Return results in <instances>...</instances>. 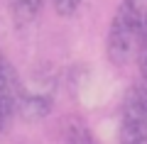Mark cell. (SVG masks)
Masks as SVG:
<instances>
[{"label": "cell", "instance_id": "6da1fadb", "mask_svg": "<svg viewBox=\"0 0 147 144\" xmlns=\"http://www.w3.org/2000/svg\"><path fill=\"white\" fill-rule=\"evenodd\" d=\"M147 29V0H120L110 17L105 34V56L113 66L123 68L137 59Z\"/></svg>", "mask_w": 147, "mask_h": 144}, {"label": "cell", "instance_id": "7a4b0ae2", "mask_svg": "<svg viewBox=\"0 0 147 144\" xmlns=\"http://www.w3.org/2000/svg\"><path fill=\"white\" fill-rule=\"evenodd\" d=\"M120 144H147V83L135 81L120 103Z\"/></svg>", "mask_w": 147, "mask_h": 144}, {"label": "cell", "instance_id": "3957f363", "mask_svg": "<svg viewBox=\"0 0 147 144\" xmlns=\"http://www.w3.org/2000/svg\"><path fill=\"white\" fill-rule=\"evenodd\" d=\"M20 81H17L15 68L5 59L3 49H0V137L10 129L12 120L17 115V105H20Z\"/></svg>", "mask_w": 147, "mask_h": 144}, {"label": "cell", "instance_id": "277c9868", "mask_svg": "<svg viewBox=\"0 0 147 144\" xmlns=\"http://www.w3.org/2000/svg\"><path fill=\"white\" fill-rule=\"evenodd\" d=\"M44 7V0H7V10H10L12 25L17 29H25L39 17Z\"/></svg>", "mask_w": 147, "mask_h": 144}, {"label": "cell", "instance_id": "5b68a950", "mask_svg": "<svg viewBox=\"0 0 147 144\" xmlns=\"http://www.w3.org/2000/svg\"><path fill=\"white\" fill-rule=\"evenodd\" d=\"M61 144H98V142L93 139L91 129L86 127L84 122H79V120H71V122L64 127Z\"/></svg>", "mask_w": 147, "mask_h": 144}, {"label": "cell", "instance_id": "8992f818", "mask_svg": "<svg viewBox=\"0 0 147 144\" xmlns=\"http://www.w3.org/2000/svg\"><path fill=\"white\" fill-rule=\"evenodd\" d=\"M86 0H52V7L59 17H74L76 12L81 10Z\"/></svg>", "mask_w": 147, "mask_h": 144}, {"label": "cell", "instance_id": "52a82bcc", "mask_svg": "<svg viewBox=\"0 0 147 144\" xmlns=\"http://www.w3.org/2000/svg\"><path fill=\"white\" fill-rule=\"evenodd\" d=\"M135 64H137V68H140V81L147 83V29H145V37H142V44H140V52H137Z\"/></svg>", "mask_w": 147, "mask_h": 144}]
</instances>
